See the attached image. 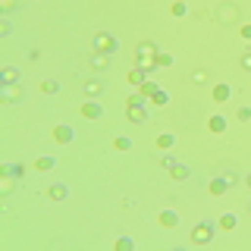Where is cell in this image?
Returning <instances> with one entry per match:
<instances>
[{"instance_id":"cell-1","label":"cell","mask_w":251,"mask_h":251,"mask_svg":"<svg viewBox=\"0 0 251 251\" xmlns=\"http://www.w3.org/2000/svg\"><path fill=\"white\" fill-rule=\"evenodd\" d=\"M213 226H217V223L201 220V223L191 230V245H210V242H213Z\"/></svg>"},{"instance_id":"cell-2","label":"cell","mask_w":251,"mask_h":251,"mask_svg":"<svg viewBox=\"0 0 251 251\" xmlns=\"http://www.w3.org/2000/svg\"><path fill=\"white\" fill-rule=\"evenodd\" d=\"M91 44H94V50H101V54H116V50H120V44H116V38L110 32H94Z\"/></svg>"},{"instance_id":"cell-3","label":"cell","mask_w":251,"mask_h":251,"mask_svg":"<svg viewBox=\"0 0 251 251\" xmlns=\"http://www.w3.org/2000/svg\"><path fill=\"white\" fill-rule=\"evenodd\" d=\"M217 22H223V25L239 22V6H235V3H220L217 6Z\"/></svg>"},{"instance_id":"cell-4","label":"cell","mask_w":251,"mask_h":251,"mask_svg":"<svg viewBox=\"0 0 251 251\" xmlns=\"http://www.w3.org/2000/svg\"><path fill=\"white\" fill-rule=\"evenodd\" d=\"M54 142L57 145H72V142H76V129H72V126H66V123L54 126Z\"/></svg>"},{"instance_id":"cell-5","label":"cell","mask_w":251,"mask_h":251,"mask_svg":"<svg viewBox=\"0 0 251 251\" xmlns=\"http://www.w3.org/2000/svg\"><path fill=\"white\" fill-rule=\"evenodd\" d=\"M82 116L85 120H101V116H104V104H101L98 98H88L82 104Z\"/></svg>"},{"instance_id":"cell-6","label":"cell","mask_w":251,"mask_h":251,"mask_svg":"<svg viewBox=\"0 0 251 251\" xmlns=\"http://www.w3.org/2000/svg\"><path fill=\"white\" fill-rule=\"evenodd\" d=\"M110 60H113V54H101V50H94L88 63H91L94 72H107V69H110Z\"/></svg>"},{"instance_id":"cell-7","label":"cell","mask_w":251,"mask_h":251,"mask_svg":"<svg viewBox=\"0 0 251 251\" xmlns=\"http://www.w3.org/2000/svg\"><path fill=\"white\" fill-rule=\"evenodd\" d=\"M232 98V88L226 85V82H220V85H213V91H210V101L213 104H226V101Z\"/></svg>"},{"instance_id":"cell-8","label":"cell","mask_w":251,"mask_h":251,"mask_svg":"<svg viewBox=\"0 0 251 251\" xmlns=\"http://www.w3.org/2000/svg\"><path fill=\"white\" fill-rule=\"evenodd\" d=\"M85 98H101V94H104V79H85Z\"/></svg>"},{"instance_id":"cell-9","label":"cell","mask_w":251,"mask_h":251,"mask_svg":"<svg viewBox=\"0 0 251 251\" xmlns=\"http://www.w3.org/2000/svg\"><path fill=\"white\" fill-rule=\"evenodd\" d=\"M157 223L164 226V230H176V226H179V213L167 208V210H160V213H157Z\"/></svg>"},{"instance_id":"cell-10","label":"cell","mask_w":251,"mask_h":251,"mask_svg":"<svg viewBox=\"0 0 251 251\" xmlns=\"http://www.w3.org/2000/svg\"><path fill=\"white\" fill-rule=\"evenodd\" d=\"M126 116H129L132 123H147V110H145V104H126Z\"/></svg>"},{"instance_id":"cell-11","label":"cell","mask_w":251,"mask_h":251,"mask_svg":"<svg viewBox=\"0 0 251 251\" xmlns=\"http://www.w3.org/2000/svg\"><path fill=\"white\" fill-rule=\"evenodd\" d=\"M19 82V69L16 66H3V69H0V85H16Z\"/></svg>"},{"instance_id":"cell-12","label":"cell","mask_w":251,"mask_h":251,"mask_svg":"<svg viewBox=\"0 0 251 251\" xmlns=\"http://www.w3.org/2000/svg\"><path fill=\"white\" fill-rule=\"evenodd\" d=\"M208 191L213 198H220V195H226V191H230V182L223 179V176H217V179H210V186H208Z\"/></svg>"},{"instance_id":"cell-13","label":"cell","mask_w":251,"mask_h":251,"mask_svg":"<svg viewBox=\"0 0 251 251\" xmlns=\"http://www.w3.org/2000/svg\"><path fill=\"white\" fill-rule=\"evenodd\" d=\"M0 176H13V179H22V176H25V164H3V167H0Z\"/></svg>"},{"instance_id":"cell-14","label":"cell","mask_w":251,"mask_h":251,"mask_svg":"<svg viewBox=\"0 0 251 251\" xmlns=\"http://www.w3.org/2000/svg\"><path fill=\"white\" fill-rule=\"evenodd\" d=\"M66 195H69V188H66L63 182H54V186L47 188V198H50V201H66Z\"/></svg>"},{"instance_id":"cell-15","label":"cell","mask_w":251,"mask_h":251,"mask_svg":"<svg viewBox=\"0 0 251 251\" xmlns=\"http://www.w3.org/2000/svg\"><path fill=\"white\" fill-rule=\"evenodd\" d=\"M226 126H230V123H226V116H210V120H208V129L213 132V135H223V132H226Z\"/></svg>"},{"instance_id":"cell-16","label":"cell","mask_w":251,"mask_h":251,"mask_svg":"<svg viewBox=\"0 0 251 251\" xmlns=\"http://www.w3.org/2000/svg\"><path fill=\"white\" fill-rule=\"evenodd\" d=\"M126 79H129L132 85H145L147 79H151V72H147V69H142V66H135V69H132V72H129V76H126Z\"/></svg>"},{"instance_id":"cell-17","label":"cell","mask_w":251,"mask_h":251,"mask_svg":"<svg viewBox=\"0 0 251 251\" xmlns=\"http://www.w3.org/2000/svg\"><path fill=\"white\" fill-rule=\"evenodd\" d=\"M19 98H22V88L19 85H6L3 88V104H16Z\"/></svg>"},{"instance_id":"cell-18","label":"cell","mask_w":251,"mask_h":251,"mask_svg":"<svg viewBox=\"0 0 251 251\" xmlns=\"http://www.w3.org/2000/svg\"><path fill=\"white\" fill-rule=\"evenodd\" d=\"M188 167H182V164H173V167H169V179H176V182H186L188 179Z\"/></svg>"},{"instance_id":"cell-19","label":"cell","mask_w":251,"mask_h":251,"mask_svg":"<svg viewBox=\"0 0 251 251\" xmlns=\"http://www.w3.org/2000/svg\"><path fill=\"white\" fill-rule=\"evenodd\" d=\"M235 223H239V220H235V213H223V217L217 220V226H220L223 232H232V230H235Z\"/></svg>"},{"instance_id":"cell-20","label":"cell","mask_w":251,"mask_h":251,"mask_svg":"<svg viewBox=\"0 0 251 251\" xmlns=\"http://www.w3.org/2000/svg\"><path fill=\"white\" fill-rule=\"evenodd\" d=\"M157 88H160V85H157V82H154V79H147V82H145V85H138V94H142V98H145V101H151V94H154V91H157Z\"/></svg>"},{"instance_id":"cell-21","label":"cell","mask_w":251,"mask_h":251,"mask_svg":"<svg viewBox=\"0 0 251 251\" xmlns=\"http://www.w3.org/2000/svg\"><path fill=\"white\" fill-rule=\"evenodd\" d=\"M57 167V157H38L35 160V169H38V173H47V169H54Z\"/></svg>"},{"instance_id":"cell-22","label":"cell","mask_w":251,"mask_h":251,"mask_svg":"<svg viewBox=\"0 0 251 251\" xmlns=\"http://www.w3.org/2000/svg\"><path fill=\"white\" fill-rule=\"evenodd\" d=\"M151 104H154V107H167V104H169V94L164 91V88H157V91L151 94Z\"/></svg>"},{"instance_id":"cell-23","label":"cell","mask_w":251,"mask_h":251,"mask_svg":"<svg viewBox=\"0 0 251 251\" xmlns=\"http://www.w3.org/2000/svg\"><path fill=\"white\" fill-rule=\"evenodd\" d=\"M157 147H160V151H169V147H176V135H169V132H164V135L157 138Z\"/></svg>"},{"instance_id":"cell-24","label":"cell","mask_w":251,"mask_h":251,"mask_svg":"<svg viewBox=\"0 0 251 251\" xmlns=\"http://www.w3.org/2000/svg\"><path fill=\"white\" fill-rule=\"evenodd\" d=\"M113 248H116V251H132V248H135V242H132L129 235H120V239L113 242Z\"/></svg>"},{"instance_id":"cell-25","label":"cell","mask_w":251,"mask_h":251,"mask_svg":"<svg viewBox=\"0 0 251 251\" xmlns=\"http://www.w3.org/2000/svg\"><path fill=\"white\" fill-rule=\"evenodd\" d=\"M41 91L44 94H57V91H60V82H57V79H44V82H41Z\"/></svg>"},{"instance_id":"cell-26","label":"cell","mask_w":251,"mask_h":251,"mask_svg":"<svg viewBox=\"0 0 251 251\" xmlns=\"http://www.w3.org/2000/svg\"><path fill=\"white\" fill-rule=\"evenodd\" d=\"M169 13H173V16H176V19H179V16H186V13H188V6H186V3H182V0H176V3H173V6H169Z\"/></svg>"},{"instance_id":"cell-27","label":"cell","mask_w":251,"mask_h":251,"mask_svg":"<svg viewBox=\"0 0 251 251\" xmlns=\"http://www.w3.org/2000/svg\"><path fill=\"white\" fill-rule=\"evenodd\" d=\"M116 151H132V138H113Z\"/></svg>"},{"instance_id":"cell-28","label":"cell","mask_w":251,"mask_h":251,"mask_svg":"<svg viewBox=\"0 0 251 251\" xmlns=\"http://www.w3.org/2000/svg\"><path fill=\"white\" fill-rule=\"evenodd\" d=\"M191 82H195V85H204V82H208V72H204V69H195V72H191Z\"/></svg>"},{"instance_id":"cell-29","label":"cell","mask_w":251,"mask_h":251,"mask_svg":"<svg viewBox=\"0 0 251 251\" xmlns=\"http://www.w3.org/2000/svg\"><path fill=\"white\" fill-rule=\"evenodd\" d=\"M135 54H151V57H154V54H157V47H154V44H147V41H142Z\"/></svg>"},{"instance_id":"cell-30","label":"cell","mask_w":251,"mask_h":251,"mask_svg":"<svg viewBox=\"0 0 251 251\" xmlns=\"http://www.w3.org/2000/svg\"><path fill=\"white\" fill-rule=\"evenodd\" d=\"M157 66H173V57H169V54H160V50H157Z\"/></svg>"},{"instance_id":"cell-31","label":"cell","mask_w":251,"mask_h":251,"mask_svg":"<svg viewBox=\"0 0 251 251\" xmlns=\"http://www.w3.org/2000/svg\"><path fill=\"white\" fill-rule=\"evenodd\" d=\"M0 35H3V38H6V35H13V22H10V19L0 22Z\"/></svg>"},{"instance_id":"cell-32","label":"cell","mask_w":251,"mask_h":251,"mask_svg":"<svg viewBox=\"0 0 251 251\" xmlns=\"http://www.w3.org/2000/svg\"><path fill=\"white\" fill-rule=\"evenodd\" d=\"M0 10H3V13H13V10H16V0H0Z\"/></svg>"},{"instance_id":"cell-33","label":"cell","mask_w":251,"mask_h":251,"mask_svg":"<svg viewBox=\"0 0 251 251\" xmlns=\"http://www.w3.org/2000/svg\"><path fill=\"white\" fill-rule=\"evenodd\" d=\"M235 116H239L242 123H248L251 120V107H239V113H235Z\"/></svg>"},{"instance_id":"cell-34","label":"cell","mask_w":251,"mask_h":251,"mask_svg":"<svg viewBox=\"0 0 251 251\" xmlns=\"http://www.w3.org/2000/svg\"><path fill=\"white\" fill-rule=\"evenodd\" d=\"M242 69H245V72H251V50H248V54H242Z\"/></svg>"},{"instance_id":"cell-35","label":"cell","mask_w":251,"mask_h":251,"mask_svg":"<svg viewBox=\"0 0 251 251\" xmlns=\"http://www.w3.org/2000/svg\"><path fill=\"white\" fill-rule=\"evenodd\" d=\"M242 38H251V25H242Z\"/></svg>"},{"instance_id":"cell-36","label":"cell","mask_w":251,"mask_h":251,"mask_svg":"<svg viewBox=\"0 0 251 251\" xmlns=\"http://www.w3.org/2000/svg\"><path fill=\"white\" fill-rule=\"evenodd\" d=\"M245 186H248V188H251V173H248V176H245Z\"/></svg>"},{"instance_id":"cell-37","label":"cell","mask_w":251,"mask_h":251,"mask_svg":"<svg viewBox=\"0 0 251 251\" xmlns=\"http://www.w3.org/2000/svg\"><path fill=\"white\" fill-rule=\"evenodd\" d=\"M245 210H248V217H251V201H248V204H245Z\"/></svg>"}]
</instances>
